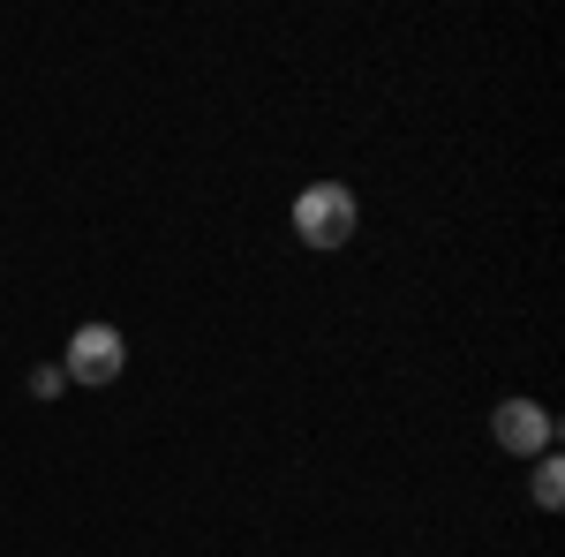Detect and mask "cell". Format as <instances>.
Masks as SVG:
<instances>
[{
  "label": "cell",
  "instance_id": "cell-1",
  "mask_svg": "<svg viewBox=\"0 0 565 557\" xmlns=\"http://www.w3.org/2000/svg\"><path fill=\"white\" fill-rule=\"evenodd\" d=\"M354 226H362V204L340 181H309L302 196H295V234H302L309 249H348Z\"/></svg>",
  "mask_w": 565,
  "mask_h": 557
},
{
  "label": "cell",
  "instance_id": "cell-2",
  "mask_svg": "<svg viewBox=\"0 0 565 557\" xmlns=\"http://www.w3.org/2000/svg\"><path fill=\"white\" fill-rule=\"evenodd\" d=\"M129 369V340L114 332V324H84L76 340H68V354H61V377L68 385H114Z\"/></svg>",
  "mask_w": 565,
  "mask_h": 557
},
{
  "label": "cell",
  "instance_id": "cell-3",
  "mask_svg": "<svg viewBox=\"0 0 565 557\" xmlns=\"http://www.w3.org/2000/svg\"><path fill=\"white\" fill-rule=\"evenodd\" d=\"M490 437H498L513 460H543V452L558 444V415H551L543 399H498V415H490Z\"/></svg>",
  "mask_w": 565,
  "mask_h": 557
},
{
  "label": "cell",
  "instance_id": "cell-4",
  "mask_svg": "<svg viewBox=\"0 0 565 557\" xmlns=\"http://www.w3.org/2000/svg\"><path fill=\"white\" fill-rule=\"evenodd\" d=\"M535 505H543V513H558V505H565V468H558V452H543V460H535Z\"/></svg>",
  "mask_w": 565,
  "mask_h": 557
}]
</instances>
